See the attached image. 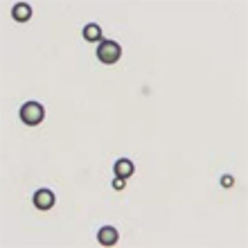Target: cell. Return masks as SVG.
Wrapping results in <instances>:
<instances>
[{
  "label": "cell",
  "mask_w": 248,
  "mask_h": 248,
  "mask_svg": "<svg viewBox=\"0 0 248 248\" xmlns=\"http://www.w3.org/2000/svg\"><path fill=\"white\" fill-rule=\"evenodd\" d=\"M57 203V199H54V192L52 189H39V192H34V205L39 210H50Z\"/></svg>",
  "instance_id": "obj_3"
},
{
  "label": "cell",
  "mask_w": 248,
  "mask_h": 248,
  "mask_svg": "<svg viewBox=\"0 0 248 248\" xmlns=\"http://www.w3.org/2000/svg\"><path fill=\"white\" fill-rule=\"evenodd\" d=\"M221 185L223 187H232V185H235V178L230 176V174H226V176H221Z\"/></svg>",
  "instance_id": "obj_8"
},
{
  "label": "cell",
  "mask_w": 248,
  "mask_h": 248,
  "mask_svg": "<svg viewBox=\"0 0 248 248\" xmlns=\"http://www.w3.org/2000/svg\"><path fill=\"white\" fill-rule=\"evenodd\" d=\"M124 185H126V181H124V178H115V181H113V187H115V189H124Z\"/></svg>",
  "instance_id": "obj_9"
},
{
  "label": "cell",
  "mask_w": 248,
  "mask_h": 248,
  "mask_svg": "<svg viewBox=\"0 0 248 248\" xmlns=\"http://www.w3.org/2000/svg\"><path fill=\"white\" fill-rule=\"evenodd\" d=\"M84 39L88 41V43L102 41V27L95 25V23H91V25H86V27H84Z\"/></svg>",
  "instance_id": "obj_7"
},
{
  "label": "cell",
  "mask_w": 248,
  "mask_h": 248,
  "mask_svg": "<svg viewBox=\"0 0 248 248\" xmlns=\"http://www.w3.org/2000/svg\"><path fill=\"white\" fill-rule=\"evenodd\" d=\"M97 239H99V244H102V246H115V244H118V239H120V235H118V230H115V228L104 226V228L97 232Z\"/></svg>",
  "instance_id": "obj_4"
},
{
  "label": "cell",
  "mask_w": 248,
  "mask_h": 248,
  "mask_svg": "<svg viewBox=\"0 0 248 248\" xmlns=\"http://www.w3.org/2000/svg\"><path fill=\"white\" fill-rule=\"evenodd\" d=\"M43 118H46V111L39 102H27V104L20 106V120L27 126H36V124L43 122Z\"/></svg>",
  "instance_id": "obj_2"
},
{
  "label": "cell",
  "mask_w": 248,
  "mask_h": 248,
  "mask_svg": "<svg viewBox=\"0 0 248 248\" xmlns=\"http://www.w3.org/2000/svg\"><path fill=\"white\" fill-rule=\"evenodd\" d=\"M131 174H133V163L131 160H126V158H122V160H118L115 163V176L118 178H131Z\"/></svg>",
  "instance_id": "obj_6"
},
{
  "label": "cell",
  "mask_w": 248,
  "mask_h": 248,
  "mask_svg": "<svg viewBox=\"0 0 248 248\" xmlns=\"http://www.w3.org/2000/svg\"><path fill=\"white\" fill-rule=\"evenodd\" d=\"M12 16H14V20H18V23H27V20L32 18V7L27 5V2H18V5L12 9Z\"/></svg>",
  "instance_id": "obj_5"
},
{
  "label": "cell",
  "mask_w": 248,
  "mask_h": 248,
  "mask_svg": "<svg viewBox=\"0 0 248 248\" xmlns=\"http://www.w3.org/2000/svg\"><path fill=\"white\" fill-rule=\"evenodd\" d=\"M120 57H122V47H120V43H115V41H102L97 47V59L102 61V63L106 65H113L118 63Z\"/></svg>",
  "instance_id": "obj_1"
}]
</instances>
